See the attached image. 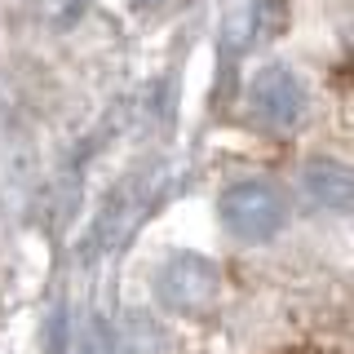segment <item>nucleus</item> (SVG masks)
<instances>
[{
	"label": "nucleus",
	"instance_id": "obj_4",
	"mask_svg": "<svg viewBox=\"0 0 354 354\" xmlns=\"http://www.w3.org/2000/svg\"><path fill=\"white\" fill-rule=\"evenodd\" d=\"M301 191L315 208L324 213H350L354 199V177L341 160H310L301 169Z\"/></svg>",
	"mask_w": 354,
	"mask_h": 354
},
{
	"label": "nucleus",
	"instance_id": "obj_1",
	"mask_svg": "<svg viewBox=\"0 0 354 354\" xmlns=\"http://www.w3.org/2000/svg\"><path fill=\"white\" fill-rule=\"evenodd\" d=\"M217 213H221V226L239 243H270L288 221V199L274 182L248 177V182H235L217 199Z\"/></svg>",
	"mask_w": 354,
	"mask_h": 354
},
{
	"label": "nucleus",
	"instance_id": "obj_5",
	"mask_svg": "<svg viewBox=\"0 0 354 354\" xmlns=\"http://www.w3.org/2000/svg\"><path fill=\"white\" fill-rule=\"evenodd\" d=\"M40 9L53 27H71V22L84 14V0H40Z\"/></svg>",
	"mask_w": 354,
	"mask_h": 354
},
{
	"label": "nucleus",
	"instance_id": "obj_3",
	"mask_svg": "<svg viewBox=\"0 0 354 354\" xmlns=\"http://www.w3.org/2000/svg\"><path fill=\"white\" fill-rule=\"evenodd\" d=\"M248 106H252V115H257L266 129L288 133V129L301 124V115H306V84L297 80L292 66L270 62V66H261V71L252 75Z\"/></svg>",
	"mask_w": 354,
	"mask_h": 354
},
{
	"label": "nucleus",
	"instance_id": "obj_2",
	"mask_svg": "<svg viewBox=\"0 0 354 354\" xmlns=\"http://www.w3.org/2000/svg\"><path fill=\"white\" fill-rule=\"evenodd\" d=\"M217 292H221V274L217 266L199 252H173L169 261L155 270V297L169 315H182V319H199L217 306Z\"/></svg>",
	"mask_w": 354,
	"mask_h": 354
}]
</instances>
